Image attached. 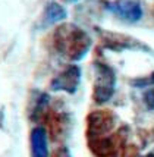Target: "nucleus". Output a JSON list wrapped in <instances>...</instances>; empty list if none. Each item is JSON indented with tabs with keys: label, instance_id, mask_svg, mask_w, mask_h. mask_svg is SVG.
Here are the masks:
<instances>
[{
	"label": "nucleus",
	"instance_id": "nucleus-1",
	"mask_svg": "<svg viewBox=\"0 0 154 157\" xmlns=\"http://www.w3.org/2000/svg\"><path fill=\"white\" fill-rule=\"evenodd\" d=\"M52 44L57 55L72 62H79L88 55L93 40L81 27L75 24H62L54 29Z\"/></svg>",
	"mask_w": 154,
	"mask_h": 157
},
{
	"label": "nucleus",
	"instance_id": "nucleus-9",
	"mask_svg": "<svg viewBox=\"0 0 154 157\" xmlns=\"http://www.w3.org/2000/svg\"><path fill=\"white\" fill-rule=\"evenodd\" d=\"M31 157H48V135L43 126H34L29 134Z\"/></svg>",
	"mask_w": 154,
	"mask_h": 157
},
{
	"label": "nucleus",
	"instance_id": "nucleus-5",
	"mask_svg": "<svg viewBox=\"0 0 154 157\" xmlns=\"http://www.w3.org/2000/svg\"><path fill=\"white\" fill-rule=\"evenodd\" d=\"M82 78V71L78 65L71 63L57 72L50 81V88L52 91H62L67 94H75L81 84Z\"/></svg>",
	"mask_w": 154,
	"mask_h": 157
},
{
	"label": "nucleus",
	"instance_id": "nucleus-3",
	"mask_svg": "<svg viewBox=\"0 0 154 157\" xmlns=\"http://www.w3.org/2000/svg\"><path fill=\"white\" fill-rule=\"evenodd\" d=\"M123 141H125V135L122 128L106 137L87 140V145L95 157H116L119 151L123 150Z\"/></svg>",
	"mask_w": 154,
	"mask_h": 157
},
{
	"label": "nucleus",
	"instance_id": "nucleus-11",
	"mask_svg": "<svg viewBox=\"0 0 154 157\" xmlns=\"http://www.w3.org/2000/svg\"><path fill=\"white\" fill-rule=\"evenodd\" d=\"M142 101L148 110H154V88L145 90L142 94Z\"/></svg>",
	"mask_w": 154,
	"mask_h": 157
},
{
	"label": "nucleus",
	"instance_id": "nucleus-2",
	"mask_svg": "<svg viewBox=\"0 0 154 157\" xmlns=\"http://www.w3.org/2000/svg\"><path fill=\"white\" fill-rule=\"evenodd\" d=\"M93 66H94L93 100L97 104H104L114 94L116 74L109 65L103 63V62H95Z\"/></svg>",
	"mask_w": 154,
	"mask_h": 157
},
{
	"label": "nucleus",
	"instance_id": "nucleus-14",
	"mask_svg": "<svg viewBox=\"0 0 154 157\" xmlns=\"http://www.w3.org/2000/svg\"><path fill=\"white\" fill-rule=\"evenodd\" d=\"M67 2H76V0H67Z\"/></svg>",
	"mask_w": 154,
	"mask_h": 157
},
{
	"label": "nucleus",
	"instance_id": "nucleus-10",
	"mask_svg": "<svg viewBox=\"0 0 154 157\" xmlns=\"http://www.w3.org/2000/svg\"><path fill=\"white\" fill-rule=\"evenodd\" d=\"M66 19V10L65 7L59 5L57 2H48L44 7V12H43V18H41V22L44 27H50V25H54L60 21Z\"/></svg>",
	"mask_w": 154,
	"mask_h": 157
},
{
	"label": "nucleus",
	"instance_id": "nucleus-6",
	"mask_svg": "<svg viewBox=\"0 0 154 157\" xmlns=\"http://www.w3.org/2000/svg\"><path fill=\"white\" fill-rule=\"evenodd\" d=\"M109 12L126 22H138L142 18V5L140 0H112L106 3Z\"/></svg>",
	"mask_w": 154,
	"mask_h": 157
},
{
	"label": "nucleus",
	"instance_id": "nucleus-13",
	"mask_svg": "<svg viewBox=\"0 0 154 157\" xmlns=\"http://www.w3.org/2000/svg\"><path fill=\"white\" fill-rule=\"evenodd\" d=\"M142 157H154V151H151V153H148L147 156H142Z\"/></svg>",
	"mask_w": 154,
	"mask_h": 157
},
{
	"label": "nucleus",
	"instance_id": "nucleus-4",
	"mask_svg": "<svg viewBox=\"0 0 154 157\" xmlns=\"http://www.w3.org/2000/svg\"><path fill=\"white\" fill-rule=\"evenodd\" d=\"M116 116L109 110H94L87 116V140L106 137L114 132Z\"/></svg>",
	"mask_w": 154,
	"mask_h": 157
},
{
	"label": "nucleus",
	"instance_id": "nucleus-12",
	"mask_svg": "<svg viewBox=\"0 0 154 157\" xmlns=\"http://www.w3.org/2000/svg\"><path fill=\"white\" fill-rule=\"evenodd\" d=\"M134 85L137 87H145V85H154V72L151 75L148 76V78H144V79H141V81H135Z\"/></svg>",
	"mask_w": 154,
	"mask_h": 157
},
{
	"label": "nucleus",
	"instance_id": "nucleus-8",
	"mask_svg": "<svg viewBox=\"0 0 154 157\" xmlns=\"http://www.w3.org/2000/svg\"><path fill=\"white\" fill-rule=\"evenodd\" d=\"M52 97L47 93H41L37 91L34 93L31 97V103H29V119L31 122L38 123L37 126H41L46 116L48 115L50 109L53 107L52 106Z\"/></svg>",
	"mask_w": 154,
	"mask_h": 157
},
{
	"label": "nucleus",
	"instance_id": "nucleus-7",
	"mask_svg": "<svg viewBox=\"0 0 154 157\" xmlns=\"http://www.w3.org/2000/svg\"><path fill=\"white\" fill-rule=\"evenodd\" d=\"M103 43L104 46L116 52H122V50H135V52H145V53H151V48L147 47L145 44H142L140 41L134 40L131 37L121 34H113V33H104L103 34Z\"/></svg>",
	"mask_w": 154,
	"mask_h": 157
}]
</instances>
